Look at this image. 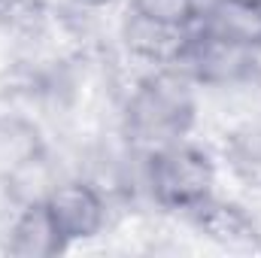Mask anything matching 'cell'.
<instances>
[{"mask_svg":"<svg viewBox=\"0 0 261 258\" xmlns=\"http://www.w3.org/2000/svg\"><path fill=\"white\" fill-rule=\"evenodd\" d=\"M231 164L240 176L261 183V134L246 131V134H234L231 143Z\"/></svg>","mask_w":261,"mask_h":258,"instance_id":"obj_11","label":"cell"},{"mask_svg":"<svg viewBox=\"0 0 261 258\" xmlns=\"http://www.w3.org/2000/svg\"><path fill=\"white\" fill-rule=\"evenodd\" d=\"M40 0H0V24H18L28 21L37 12Z\"/></svg>","mask_w":261,"mask_h":258,"instance_id":"obj_12","label":"cell"},{"mask_svg":"<svg viewBox=\"0 0 261 258\" xmlns=\"http://www.w3.org/2000/svg\"><path fill=\"white\" fill-rule=\"evenodd\" d=\"M258 252H261V246H258Z\"/></svg>","mask_w":261,"mask_h":258,"instance_id":"obj_14","label":"cell"},{"mask_svg":"<svg viewBox=\"0 0 261 258\" xmlns=\"http://www.w3.org/2000/svg\"><path fill=\"white\" fill-rule=\"evenodd\" d=\"M91 3H103V0H91Z\"/></svg>","mask_w":261,"mask_h":258,"instance_id":"obj_13","label":"cell"},{"mask_svg":"<svg viewBox=\"0 0 261 258\" xmlns=\"http://www.w3.org/2000/svg\"><path fill=\"white\" fill-rule=\"evenodd\" d=\"M43 158L40 131L24 119H0V176L21 170L24 164Z\"/></svg>","mask_w":261,"mask_h":258,"instance_id":"obj_9","label":"cell"},{"mask_svg":"<svg viewBox=\"0 0 261 258\" xmlns=\"http://www.w3.org/2000/svg\"><path fill=\"white\" fill-rule=\"evenodd\" d=\"M67 249L73 243L91 240L107 225V197L97 186L85 179H61L43 197Z\"/></svg>","mask_w":261,"mask_h":258,"instance_id":"obj_4","label":"cell"},{"mask_svg":"<svg viewBox=\"0 0 261 258\" xmlns=\"http://www.w3.org/2000/svg\"><path fill=\"white\" fill-rule=\"evenodd\" d=\"M200 24L249 52H261V3L255 0H206Z\"/></svg>","mask_w":261,"mask_h":258,"instance_id":"obj_8","label":"cell"},{"mask_svg":"<svg viewBox=\"0 0 261 258\" xmlns=\"http://www.w3.org/2000/svg\"><path fill=\"white\" fill-rule=\"evenodd\" d=\"M192 28H173L164 21H155L149 15H140L128 9L125 21H122V43L130 52V58L143 61V64L158 67H176L186 43H189Z\"/></svg>","mask_w":261,"mask_h":258,"instance_id":"obj_6","label":"cell"},{"mask_svg":"<svg viewBox=\"0 0 261 258\" xmlns=\"http://www.w3.org/2000/svg\"><path fill=\"white\" fill-rule=\"evenodd\" d=\"M252 64H255V52L225 40L206 24H197L192 28L189 43L173 70H179L192 85L228 88L237 82H252Z\"/></svg>","mask_w":261,"mask_h":258,"instance_id":"obj_3","label":"cell"},{"mask_svg":"<svg viewBox=\"0 0 261 258\" xmlns=\"http://www.w3.org/2000/svg\"><path fill=\"white\" fill-rule=\"evenodd\" d=\"M146 189L161 210L192 213L216 194V161L179 140L146 155Z\"/></svg>","mask_w":261,"mask_h":258,"instance_id":"obj_2","label":"cell"},{"mask_svg":"<svg viewBox=\"0 0 261 258\" xmlns=\"http://www.w3.org/2000/svg\"><path fill=\"white\" fill-rule=\"evenodd\" d=\"M195 228L213 240L222 249H234V252H258L261 246V228L255 222V216L234 203V200H222V197H206L200 207H195L192 213Z\"/></svg>","mask_w":261,"mask_h":258,"instance_id":"obj_5","label":"cell"},{"mask_svg":"<svg viewBox=\"0 0 261 258\" xmlns=\"http://www.w3.org/2000/svg\"><path fill=\"white\" fill-rule=\"evenodd\" d=\"M3 243H6L9 255L18 258H52L67 249V243L61 240L43 200H31L21 210V216L15 219V225L9 228Z\"/></svg>","mask_w":261,"mask_h":258,"instance_id":"obj_7","label":"cell"},{"mask_svg":"<svg viewBox=\"0 0 261 258\" xmlns=\"http://www.w3.org/2000/svg\"><path fill=\"white\" fill-rule=\"evenodd\" d=\"M195 119L197 104L192 82L173 67H158L130 91L125 107V134L149 155L186 140V134L195 128Z\"/></svg>","mask_w":261,"mask_h":258,"instance_id":"obj_1","label":"cell"},{"mask_svg":"<svg viewBox=\"0 0 261 258\" xmlns=\"http://www.w3.org/2000/svg\"><path fill=\"white\" fill-rule=\"evenodd\" d=\"M130 9L173 28H197L206 0H130Z\"/></svg>","mask_w":261,"mask_h":258,"instance_id":"obj_10","label":"cell"}]
</instances>
